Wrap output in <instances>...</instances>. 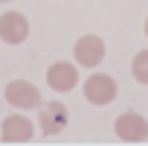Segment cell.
<instances>
[{
  "label": "cell",
  "mask_w": 148,
  "mask_h": 146,
  "mask_svg": "<svg viewBox=\"0 0 148 146\" xmlns=\"http://www.w3.org/2000/svg\"><path fill=\"white\" fill-rule=\"evenodd\" d=\"M82 91H84V99L90 105H110L119 94V85L113 76H108V73H90V76L82 82Z\"/></svg>",
  "instance_id": "obj_1"
},
{
  "label": "cell",
  "mask_w": 148,
  "mask_h": 146,
  "mask_svg": "<svg viewBox=\"0 0 148 146\" xmlns=\"http://www.w3.org/2000/svg\"><path fill=\"white\" fill-rule=\"evenodd\" d=\"M3 97H6V102H9L12 108H18V111H32V108L41 105V91H38V85H32V82H26V79H12V82L6 85Z\"/></svg>",
  "instance_id": "obj_2"
},
{
  "label": "cell",
  "mask_w": 148,
  "mask_h": 146,
  "mask_svg": "<svg viewBox=\"0 0 148 146\" xmlns=\"http://www.w3.org/2000/svg\"><path fill=\"white\" fill-rule=\"evenodd\" d=\"M113 131L125 143H145L148 140V120L142 114H136V111H125V114L116 117Z\"/></svg>",
  "instance_id": "obj_3"
},
{
  "label": "cell",
  "mask_w": 148,
  "mask_h": 146,
  "mask_svg": "<svg viewBox=\"0 0 148 146\" xmlns=\"http://www.w3.org/2000/svg\"><path fill=\"white\" fill-rule=\"evenodd\" d=\"M105 53H108V47H105V41L99 35H82L76 41V47H73V58H76V64L90 67V70L105 61Z\"/></svg>",
  "instance_id": "obj_4"
},
{
  "label": "cell",
  "mask_w": 148,
  "mask_h": 146,
  "mask_svg": "<svg viewBox=\"0 0 148 146\" xmlns=\"http://www.w3.org/2000/svg\"><path fill=\"white\" fill-rule=\"evenodd\" d=\"M29 38V21L23 12L12 9V12H3L0 15V41L3 44H23Z\"/></svg>",
  "instance_id": "obj_5"
},
{
  "label": "cell",
  "mask_w": 148,
  "mask_h": 146,
  "mask_svg": "<svg viewBox=\"0 0 148 146\" xmlns=\"http://www.w3.org/2000/svg\"><path fill=\"white\" fill-rule=\"evenodd\" d=\"M32 134H35V123L26 117V111L9 114L0 123V140H6V143H26L32 140Z\"/></svg>",
  "instance_id": "obj_6"
},
{
  "label": "cell",
  "mask_w": 148,
  "mask_h": 146,
  "mask_svg": "<svg viewBox=\"0 0 148 146\" xmlns=\"http://www.w3.org/2000/svg\"><path fill=\"white\" fill-rule=\"evenodd\" d=\"M47 85L55 94H67L79 85V67L73 61H52L47 67Z\"/></svg>",
  "instance_id": "obj_7"
},
{
  "label": "cell",
  "mask_w": 148,
  "mask_h": 146,
  "mask_svg": "<svg viewBox=\"0 0 148 146\" xmlns=\"http://www.w3.org/2000/svg\"><path fill=\"white\" fill-rule=\"evenodd\" d=\"M67 105L61 102H47V105H38V126L44 134H61L67 129Z\"/></svg>",
  "instance_id": "obj_8"
},
{
  "label": "cell",
  "mask_w": 148,
  "mask_h": 146,
  "mask_svg": "<svg viewBox=\"0 0 148 146\" xmlns=\"http://www.w3.org/2000/svg\"><path fill=\"white\" fill-rule=\"evenodd\" d=\"M131 76L139 85H148V50H139L131 61Z\"/></svg>",
  "instance_id": "obj_9"
},
{
  "label": "cell",
  "mask_w": 148,
  "mask_h": 146,
  "mask_svg": "<svg viewBox=\"0 0 148 146\" xmlns=\"http://www.w3.org/2000/svg\"><path fill=\"white\" fill-rule=\"evenodd\" d=\"M145 38H148V18H145Z\"/></svg>",
  "instance_id": "obj_10"
},
{
  "label": "cell",
  "mask_w": 148,
  "mask_h": 146,
  "mask_svg": "<svg viewBox=\"0 0 148 146\" xmlns=\"http://www.w3.org/2000/svg\"><path fill=\"white\" fill-rule=\"evenodd\" d=\"M0 3H12V0H0Z\"/></svg>",
  "instance_id": "obj_11"
}]
</instances>
